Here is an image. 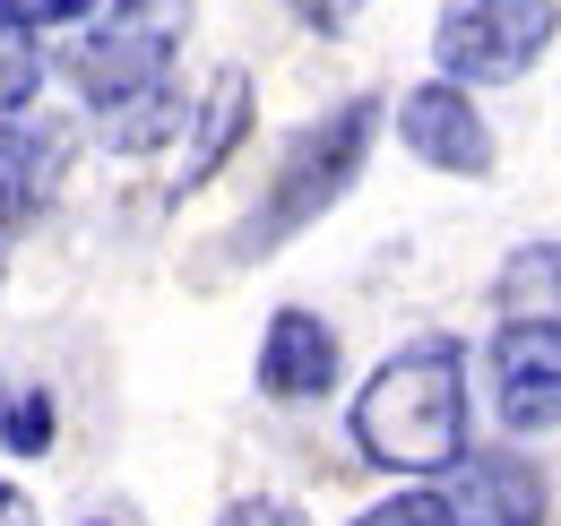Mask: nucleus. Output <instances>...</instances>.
Listing matches in <instances>:
<instances>
[{"instance_id":"nucleus-1","label":"nucleus","mask_w":561,"mask_h":526,"mask_svg":"<svg viewBox=\"0 0 561 526\" xmlns=\"http://www.w3.org/2000/svg\"><path fill=\"white\" fill-rule=\"evenodd\" d=\"M354 449L389 474H440L467 458V345L458 336H415L398 345L346 414Z\"/></svg>"},{"instance_id":"nucleus-2","label":"nucleus","mask_w":561,"mask_h":526,"mask_svg":"<svg viewBox=\"0 0 561 526\" xmlns=\"http://www.w3.org/2000/svg\"><path fill=\"white\" fill-rule=\"evenodd\" d=\"M371 138H380V104L371 95H346L337 113H320L311 130L285 147L277 182H268V198L242 216V233H233V260H268L277 242H294L302 225H320L337 198L354 191V173H363V156H371Z\"/></svg>"},{"instance_id":"nucleus-3","label":"nucleus","mask_w":561,"mask_h":526,"mask_svg":"<svg viewBox=\"0 0 561 526\" xmlns=\"http://www.w3.org/2000/svg\"><path fill=\"white\" fill-rule=\"evenodd\" d=\"M553 26H561V0H449L440 35H432V61L458 87H510V78L536 69Z\"/></svg>"},{"instance_id":"nucleus-4","label":"nucleus","mask_w":561,"mask_h":526,"mask_svg":"<svg viewBox=\"0 0 561 526\" xmlns=\"http://www.w3.org/2000/svg\"><path fill=\"white\" fill-rule=\"evenodd\" d=\"M182 18H191V0H122L95 35H78L70 44V87L87 104H122V95H147V87H164V61H173V44H182Z\"/></svg>"},{"instance_id":"nucleus-5","label":"nucleus","mask_w":561,"mask_h":526,"mask_svg":"<svg viewBox=\"0 0 561 526\" xmlns=\"http://www.w3.org/2000/svg\"><path fill=\"white\" fill-rule=\"evenodd\" d=\"M484 371H492V414L510 432L561 423V320H501Z\"/></svg>"},{"instance_id":"nucleus-6","label":"nucleus","mask_w":561,"mask_h":526,"mask_svg":"<svg viewBox=\"0 0 561 526\" xmlns=\"http://www.w3.org/2000/svg\"><path fill=\"white\" fill-rule=\"evenodd\" d=\"M449 518L458 526H545L553 518V492H545L536 458H518V449H476V458H458Z\"/></svg>"},{"instance_id":"nucleus-7","label":"nucleus","mask_w":561,"mask_h":526,"mask_svg":"<svg viewBox=\"0 0 561 526\" xmlns=\"http://www.w3.org/2000/svg\"><path fill=\"white\" fill-rule=\"evenodd\" d=\"M398 138L415 147L432 173H484V164H492V130H484V113L467 104V87H458V78L415 87V95L398 104Z\"/></svg>"},{"instance_id":"nucleus-8","label":"nucleus","mask_w":561,"mask_h":526,"mask_svg":"<svg viewBox=\"0 0 561 526\" xmlns=\"http://www.w3.org/2000/svg\"><path fill=\"white\" fill-rule=\"evenodd\" d=\"M260 389L277 397V405H311V397L337 389V336L320 311H294L285 302L268 336H260Z\"/></svg>"},{"instance_id":"nucleus-9","label":"nucleus","mask_w":561,"mask_h":526,"mask_svg":"<svg viewBox=\"0 0 561 526\" xmlns=\"http://www.w3.org/2000/svg\"><path fill=\"white\" fill-rule=\"evenodd\" d=\"M61 156H70L61 130L9 122V113H0V233H26V225L44 216V198H53V182H61Z\"/></svg>"},{"instance_id":"nucleus-10","label":"nucleus","mask_w":561,"mask_h":526,"mask_svg":"<svg viewBox=\"0 0 561 526\" xmlns=\"http://www.w3.org/2000/svg\"><path fill=\"white\" fill-rule=\"evenodd\" d=\"M242 130H251V78H242V69H216L208 104H199V122H191V164H182V191L216 182V164L242 147Z\"/></svg>"},{"instance_id":"nucleus-11","label":"nucleus","mask_w":561,"mask_h":526,"mask_svg":"<svg viewBox=\"0 0 561 526\" xmlns=\"http://www.w3.org/2000/svg\"><path fill=\"white\" fill-rule=\"evenodd\" d=\"M501 320H561V242H527L492 285Z\"/></svg>"},{"instance_id":"nucleus-12","label":"nucleus","mask_w":561,"mask_h":526,"mask_svg":"<svg viewBox=\"0 0 561 526\" xmlns=\"http://www.w3.org/2000/svg\"><path fill=\"white\" fill-rule=\"evenodd\" d=\"M113 122H104V138L122 147V156H139V147H156V138L182 130V104H173V87H147V95H122V104H104Z\"/></svg>"},{"instance_id":"nucleus-13","label":"nucleus","mask_w":561,"mask_h":526,"mask_svg":"<svg viewBox=\"0 0 561 526\" xmlns=\"http://www.w3.org/2000/svg\"><path fill=\"white\" fill-rule=\"evenodd\" d=\"M0 449H9V458H44V449H53V397L44 389H18L0 405Z\"/></svg>"},{"instance_id":"nucleus-14","label":"nucleus","mask_w":561,"mask_h":526,"mask_svg":"<svg viewBox=\"0 0 561 526\" xmlns=\"http://www.w3.org/2000/svg\"><path fill=\"white\" fill-rule=\"evenodd\" d=\"M35 87H44V61H35L26 26H9V18H0V113H26V104H35Z\"/></svg>"},{"instance_id":"nucleus-15","label":"nucleus","mask_w":561,"mask_h":526,"mask_svg":"<svg viewBox=\"0 0 561 526\" xmlns=\"http://www.w3.org/2000/svg\"><path fill=\"white\" fill-rule=\"evenodd\" d=\"M354 526H458V518H449V492H389V501H371Z\"/></svg>"},{"instance_id":"nucleus-16","label":"nucleus","mask_w":561,"mask_h":526,"mask_svg":"<svg viewBox=\"0 0 561 526\" xmlns=\"http://www.w3.org/2000/svg\"><path fill=\"white\" fill-rule=\"evenodd\" d=\"M95 0H0V18L9 26H78Z\"/></svg>"},{"instance_id":"nucleus-17","label":"nucleus","mask_w":561,"mask_h":526,"mask_svg":"<svg viewBox=\"0 0 561 526\" xmlns=\"http://www.w3.org/2000/svg\"><path fill=\"white\" fill-rule=\"evenodd\" d=\"M216 526H311V518H302V510H285V501H260V492H251V501H233Z\"/></svg>"},{"instance_id":"nucleus-18","label":"nucleus","mask_w":561,"mask_h":526,"mask_svg":"<svg viewBox=\"0 0 561 526\" xmlns=\"http://www.w3.org/2000/svg\"><path fill=\"white\" fill-rule=\"evenodd\" d=\"M285 9H294L302 26H320V35H337V26L354 18V0H285Z\"/></svg>"},{"instance_id":"nucleus-19","label":"nucleus","mask_w":561,"mask_h":526,"mask_svg":"<svg viewBox=\"0 0 561 526\" xmlns=\"http://www.w3.org/2000/svg\"><path fill=\"white\" fill-rule=\"evenodd\" d=\"M0 526H35V501H26L18 483H0Z\"/></svg>"},{"instance_id":"nucleus-20","label":"nucleus","mask_w":561,"mask_h":526,"mask_svg":"<svg viewBox=\"0 0 561 526\" xmlns=\"http://www.w3.org/2000/svg\"><path fill=\"white\" fill-rule=\"evenodd\" d=\"M0 405H9V397H0Z\"/></svg>"}]
</instances>
